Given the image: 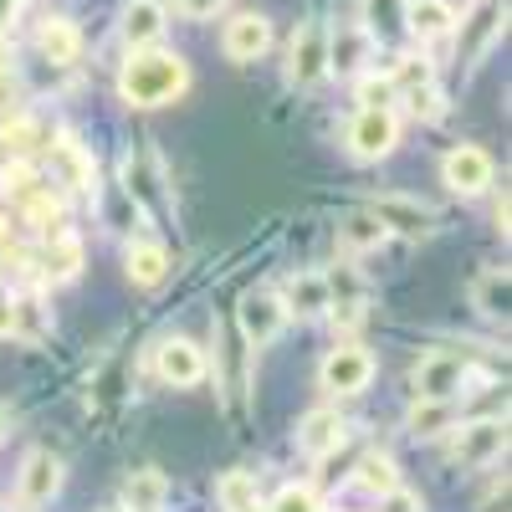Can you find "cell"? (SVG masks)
Wrapping results in <instances>:
<instances>
[{
	"mask_svg": "<svg viewBox=\"0 0 512 512\" xmlns=\"http://www.w3.org/2000/svg\"><path fill=\"white\" fill-rule=\"evenodd\" d=\"M185 88H190L185 57L164 52V47L134 52L123 62V72H118V93H123V103H134V108H164V103H175Z\"/></svg>",
	"mask_w": 512,
	"mask_h": 512,
	"instance_id": "cell-1",
	"label": "cell"
},
{
	"mask_svg": "<svg viewBox=\"0 0 512 512\" xmlns=\"http://www.w3.org/2000/svg\"><path fill=\"white\" fill-rule=\"evenodd\" d=\"M400 144V118L395 108H359L354 123H349V154L364 159V164H379L390 159Z\"/></svg>",
	"mask_w": 512,
	"mask_h": 512,
	"instance_id": "cell-2",
	"label": "cell"
},
{
	"mask_svg": "<svg viewBox=\"0 0 512 512\" xmlns=\"http://www.w3.org/2000/svg\"><path fill=\"white\" fill-rule=\"evenodd\" d=\"M451 461L456 466H492L502 461L507 451V420L497 415H482V420H466V425H451Z\"/></svg>",
	"mask_w": 512,
	"mask_h": 512,
	"instance_id": "cell-3",
	"label": "cell"
},
{
	"mask_svg": "<svg viewBox=\"0 0 512 512\" xmlns=\"http://www.w3.org/2000/svg\"><path fill=\"white\" fill-rule=\"evenodd\" d=\"M441 180H446V190H451V195L477 200V195H487V190H492L497 164H492V154H487V149H477V144H456V149L441 159Z\"/></svg>",
	"mask_w": 512,
	"mask_h": 512,
	"instance_id": "cell-4",
	"label": "cell"
},
{
	"mask_svg": "<svg viewBox=\"0 0 512 512\" xmlns=\"http://www.w3.org/2000/svg\"><path fill=\"white\" fill-rule=\"evenodd\" d=\"M466 374H472V359L456 349H436L415 364V400H456Z\"/></svg>",
	"mask_w": 512,
	"mask_h": 512,
	"instance_id": "cell-5",
	"label": "cell"
},
{
	"mask_svg": "<svg viewBox=\"0 0 512 512\" xmlns=\"http://www.w3.org/2000/svg\"><path fill=\"white\" fill-rule=\"evenodd\" d=\"M287 303L277 292H246L241 297V308H236V328H241V338H246V349H267L272 338L287 328Z\"/></svg>",
	"mask_w": 512,
	"mask_h": 512,
	"instance_id": "cell-6",
	"label": "cell"
},
{
	"mask_svg": "<svg viewBox=\"0 0 512 512\" xmlns=\"http://www.w3.org/2000/svg\"><path fill=\"white\" fill-rule=\"evenodd\" d=\"M374 354L369 349H359V344H344V349H333L328 359H323V369H318V379H323V390L328 395H364L369 384H374Z\"/></svg>",
	"mask_w": 512,
	"mask_h": 512,
	"instance_id": "cell-7",
	"label": "cell"
},
{
	"mask_svg": "<svg viewBox=\"0 0 512 512\" xmlns=\"http://www.w3.org/2000/svg\"><path fill=\"white\" fill-rule=\"evenodd\" d=\"M323 77H328V31L308 21L287 47V82L292 88H318Z\"/></svg>",
	"mask_w": 512,
	"mask_h": 512,
	"instance_id": "cell-8",
	"label": "cell"
},
{
	"mask_svg": "<svg viewBox=\"0 0 512 512\" xmlns=\"http://www.w3.org/2000/svg\"><path fill=\"white\" fill-rule=\"evenodd\" d=\"M62 492V461L52 451H31L16 472V502L21 507H47Z\"/></svg>",
	"mask_w": 512,
	"mask_h": 512,
	"instance_id": "cell-9",
	"label": "cell"
},
{
	"mask_svg": "<svg viewBox=\"0 0 512 512\" xmlns=\"http://www.w3.org/2000/svg\"><path fill=\"white\" fill-rule=\"evenodd\" d=\"M369 210L384 221V231H390V236H410V241H420V236H431V231H436V210H431V205H420V200H410V195H379Z\"/></svg>",
	"mask_w": 512,
	"mask_h": 512,
	"instance_id": "cell-10",
	"label": "cell"
},
{
	"mask_svg": "<svg viewBox=\"0 0 512 512\" xmlns=\"http://www.w3.org/2000/svg\"><path fill=\"white\" fill-rule=\"evenodd\" d=\"M154 369L164 384H175V390H190V384L205 379V349L195 338H164L159 354H154Z\"/></svg>",
	"mask_w": 512,
	"mask_h": 512,
	"instance_id": "cell-11",
	"label": "cell"
},
{
	"mask_svg": "<svg viewBox=\"0 0 512 512\" xmlns=\"http://www.w3.org/2000/svg\"><path fill=\"white\" fill-rule=\"evenodd\" d=\"M221 47H226V57L241 62V67H246V62H262V57L272 52V21H267V16H256V11L226 21Z\"/></svg>",
	"mask_w": 512,
	"mask_h": 512,
	"instance_id": "cell-12",
	"label": "cell"
},
{
	"mask_svg": "<svg viewBox=\"0 0 512 512\" xmlns=\"http://www.w3.org/2000/svg\"><path fill=\"white\" fill-rule=\"evenodd\" d=\"M36 272L47 282H72L82 272V241L67 226L47 231V236H41V251H36Z\"/></svg>",
	"mask_w": 512,
	"mask_h": 512,
	"instance_id": "cell-13",
	"label": "cell"
},
{
	"mask_svg": "<svg viewBox=\"0 0 512 512\" xmlns=\"http://www.w3.org/2000/svg\"><path fill=\"white\" fill-rule=\"evenodd\" d=\"M349 441V425H344V415L338 410H308L303 415V425H297V446H303L313 461H323V456H333L338 446Z\"/></svg>",
	"mask_w": 512,
	"mask_h": 512,
	"instance_id": "cell-14",
	"label": "cell"
},
{
	"mask_svg": "<svg viewBox=\"0 0 512 512\" xmlns=\"http://www.w3.org/2000/svg\"><path fill=\"white\" fill-rule=\"evenodd\" d=\"M374 52V36L364 26H338L328 31V77H359Z\"/></svg>",
	"mask_w": 512,
	"mask_h": 512,
	"instance_id": "cell-15",
	"label": "cell"
},
{
	"mask_svg": "<svg viewBox=\"0 0 512 512\" xmlns=\"http://www.w3.org/2000/svg\"><path fill=\"white\" fill-rule=\"evenodd\" d=\"M164 26H169L164 0H128V6H123V21H118L123 41H128L134 52H144V47H159Z\"/></svg>",
	"mask_w": 512,
	"mask_h": 512,
	"instance_id": "cell-16",
	"label": "cell"
},
{
	"mask_svg": "<svg viewBox=\"0 0 512 512\" xmlns=\"http://www.w3.org/2000/svg\"><path fill=\"white\" fill-rule=\"evenodd\" d=\"M400 26L415 41H441V36L456 31V11L446 0H400Z\"/></svg>",
	"mask_w": 512,
	"mask_h": 512,
	"instance_id": "cell-17",
	"label": "cell"
},
{
	"mask_svg": "<svg viewBox=\"0 0 512 512\" xmlns=\"http://www.w3.org/2000/svg\"><path fill=\"white\" fill-rule=\"evenodd\" d=\"M282 303H287V313H297V318H323L328 303H333V277H323V272H297V277H287Z\"/></svg>",
	"mask_w": 512,
	"mask_h": 512,
	"instance_id": "cell-18",
	"label": "cell"
},
{
	"mask_svg": "<svg viewBox=\"0 0 512 512\" xmlns=\"http://www.w3.org/2000/svg\"><path fill=\"white\" fill-rule=\"evenodd\" d=\"M52 175H57L67 190H77V195H93V190H98V169H93V159L82 154V144L67 139V134L52 144Z\"/></svg>",
	"mask_w": 512,
	"mask_h": 512,
	"instance_id": "cell-19",
	"label": "cell"
},
{
	"mask_svg": "<svg viewBox=\"0 0 512 512\" xmlns=\"http://www.w3.org/2000/svg\"><path fill=\"white\" fill-rule=\"evenodd\" d=\"M36 47H41V57H47V62L72 67V62L82 57V31H77L67 16H47V21L36 26Z\"/></svg>",
	"mask_w": 512,
	"mask_h": 512,
	"instance_id": "cell-20",
	"label": "cell"
},
{
	"mask_svg": "<svg viewBox=\"0 0 512 512\" xmlns=\"http://www.w3.org/2000/svg\"><path fill=\"white\" fill-rule=\"evenodd\" d=\"M123 272H128V282H134V287H159L169 277V251L159 241H128Z\"/></svg>",
	"mask_w": 512,
	"mask_h": 512,
	"instance_id": "cell-21",
	"label": "cell"
},
{
	"mask_svg": "<svg viewBox=\"0 0 512 512\" xmlns=\"http://www.w3.org/2000/svg\"><path fill=\"white\" fill-rule=\"evenodd\" d=\"M384 241H390V231H384V221L374 216V210L364 205V210H354V216L338 226V246H344L349 256H369V251H379Z\"/></svg>",
	"mask_w": 512,
	"mask_h": 512,
	"instance_id": "cell-22",
	"label": "cell"
},
{
	"mask_svg": "<svg viewBox=\"0 0 512 512\" xmlns=\"http://www.w3.org/2000/svg\"><path fill=\"white\" fill-rule=\"evenodd\" d=\"M123 502H128V512H164L169 507V477L144 466V472H134L123 482Z\"/></svg>",
	"mask_w": 512,
	"mask_h": 512,
	"instance_id": "cell-23",
	"label": "cell"
},
{
	"mask_svg": "<svg viewBox=\"0 0 512 512\" xmlns=\"http://www.w3.org/2000/svg\"><path fill=\"white\" fill-rule=\"evenodd\" d=\"M354 487H359V492H369V497L395 492V487H400L395 461L384 456V451H369V456H359V466H354Z\"/></svg>",
	"mask_w": 512,
	"mask_h": 512,
	"instance_id": "cell-24",
	"label": "cell"
},
{
	"mask_svg": "<svg viewBox=\"0 0 512 512\" xmlns=\"http://www.w3.org/2000/svg\"><path fill=\"white\" fill-rule=\"evenodd\" d=\"M216 502L221 512H262V487H256L251 472H226L216 482Z\"/></svg>",
	"mask_w": 512,
	"mask_h": 512,
	"instance_id": "cell-25",
	"label": "cell"
},
{
	"mask_svg": "<svg viewBox=\"0 0 512 512\" xmlns=\"http://www.w3.org/2000/svg\"><path fill=\"white\" fill-rule=\"evenodd\" d=\"M456 425V405L451 400H415V410H410V436H420V441H436V436H446Z\"/></svg>",
	"mask_w": 512,
	"mask_h": 512,
	"instance_id": "cell-26",
	"label": "cell"
},
{
	"mask_svg": "<svg viewBox=\"0 0 512 512\" xmlns=\"http://www.w3.org/2000/svg\"><path fill=\"white\" fill-rule=\"evenodd\" d=\"M507 297H512V287H507V272L502 267H492V272H482L472 282V308L482 318H507Z\"/></svg>",
	"mask_w": 512,
	"mask_h": 512,
	"instance_id": "cell-27",
	"label": "cell"
},
{
	"mask_svg": "<svg viewBox=\"0 0 512 512\" xmlns=\"http://www.w3.org/2000/svg\"><path fill=\"white\" fill-rule=\"evenodd\" d=\"M395 103H405V113H410V118H420V123H441V118H446V98H441L436 82H420V88H405Z\"/></svg>",
	"mask_w": 512,
	"mask_h": 512,
	"instance_id": "cell-28",
	"label": "cell"
},
{
	"mask_svg": "<svg viewBox=\"0 0 512 512\" xmlns=\"http://www.w3.org/2000/svg\"><path fill=\"white\" fill-rule=\"evenodd\" d=\"M354 98H359V108H395V82H390V72H359V88H354Z\"/></svg>",
	"mask_w": 512,
	"mask_h": 512,
	"instance_id": "cell-29",
	"label": "cell"
},
{
	"mask_svg": "<svg viewBox=\"0 0 512 512\" xmlns=\"http://www.w3.org/2000/svg\"><path fill=\"white\" fill-rule=\"evenodd\" d=\"M390 82H395V93H405V88H420V82H436V72H431L425 57H395Z\"/></svg>",
	"mask_w": 512,
	"mask_h": 512,
	"instance_id": "cell-30",
	"label": "cell"
},
{
	"mask_svg": "<svg viewBox=\"0 0 512 512\" xmlns=\"http://www.w3.org/2000/svg\"><path fill=\"white\" fill-rule=\"evenodd\" d=\"M262 512H323V507H318V492L313 487H282L272 497V507H262Z\"/></svg>",
	"mask_w": 512,
	"mask_h": 512,
	"instance_id": "cell-31",
	"label": "cell"
},
{
	"mask_svg": "<svg viewBox=\"0 0 512 512\" xmlns=\"http://www.w3.org/2000/svg\"><path fill=\"white\" fill-rule=\"evenodd\" d=\"M364 31L374 36V31H405L400 26V0H369V11H364Z\"/></svg>",
	"mask_w": 512,
	"mask_h": 512,
	"instance_id": "cell-32",
	"label": "cell"
},
{
	"mask_svg": "<svg viewBox=\"0 0 512 512\" xmlns=\"http://www.w3.org/2000/svg\"><path fill=\"white\" fill-rule=\"evenodd\" d=\"M379 512H420V497L405 492V487H395V492H384V497H379Z\"/></svg>",
	"mask_w": 512,
	"mask_h": 512,
	"instance_id": "cell-33",
	"label": "cell"
},
{
	"mask_svg": "<svg viewBox=\"0 0 512 512\" xmlns=\"http://www.w3.org/2000/svg\"><path fill=\"white\" fill-rule=\"evenodd\" d=\"M231 0H180V16H190V21H210L216 11H226Z\"/></svg>",
	"mask_w": 512,
	"mask_h": 512,
	"instance_id": "cell-34",
	"label": "cell"
},
{
	"mask_svg": "<svg viewBox=\"0 0 512 512\" xmlns=\"http://www.w3.org/2000/svg\"><path fill=\"white\" fill-rule=\"evenodd\" d=\"M0 118H16V77L0 62Z\"/></svg>",
	"mask_w": 512,
	"mask_h": 512,
	"instance_id": "cell-35",
	"label": "cell"
},
{
	"mask_svg": "<svg viewBox=\"0 0 512 512\" xmlns=\"http://www.w3.org/2000/svg\"><path fill=\"white\" fill-rule=\"evenodd\" d=\"M11 333H16V297L0 292V338H11Z\"/></svg>",
	"mask_w": 512,
	"mask_h": 512,
	"instance_id": "cell-36",
	"label": "cell"
},
{
	"mask_svg": "<svg viewBox=\"0 0 512 512\" xmlns=\"http://www.w3.org/2000/svg\"><path fill=\"white\" fill-rule=\"evenodd\" d=\"M26 6V0H0V36L11 31V21H16V11Z\"/></svg>",
	"mask_w": 512,
	"mask_h": 512,
	"instance_id": "cell-37",
	"label": "cell"
},
{
	"mask_svg": "<svg viewBox=\"0 0 512 512\" xmlns=\"http://www.w3.org/2000/svg\"><path fill=\"white\" fill-rule=\"evenodd\" d=\"M0 436H6V415H0Z\"/></svg>",
	"mask_w": 512,
	"mask_h": 512,
	"instance_id": "cell-38",
	"label": "cell"
},
{
	"mask_svg": "<svg viewBox=\"0 0 512 512\" xmlns=\"http://www.w3.org/2000/svg\"><path fill=\"white\" fill-rule=\"evenodd\" d=\"M482 6H487V0H482Z\"/></svg>",
	"mask_w": 512,
	"mask_h": 512,
	"instance_id": "cell-39",
	"label": "cell"
}]
</instances>
